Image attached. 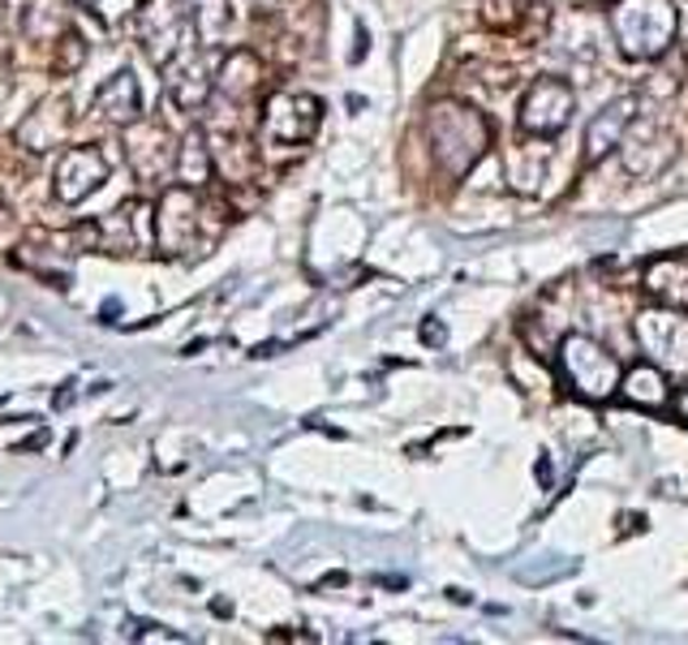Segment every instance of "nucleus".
<instances>
[{
    "mask_svg": "<svg viewBox=\"0 0 688 645\" xmlns=\"http://www.w3.org/2000/svg\"><path fill=\"white\" fill-rule=\"evenodd\" d=\"M430 147L448 177H465L491 147V126L469 103H435L430 108Z\"/></svg>",
    "mask_w": 688,
    "mask_h": 645,
    "instance_id": "1",
    "label": "nucleus"
},
{
    "mask_svg": "<svg viewBox=\"0 0 688 645\" xmlns=\"http://www.w3.org/2000/svg\"><path fill=\"white\" fill-rule=\"evenodd\" d=\"M676 4L671 0H616L611 31L628 61H655L676 39Z\"/></svg>",
    "mask_w": 688,
    "mask_h": 645,
    "instance_id": "2",
    "label": "nucleus"
},
{
    "mask_svg": "<svg viewBox=\"0 0 688 645\" xmlns=\"http://www.w3.org/2000/svg\"><path fill=\"white\" fill-rule=\"evenodd\" d=\"M559 375H564V384L572 387L581 400H590V405L611 400L620 391V379H624L616 354H607L598 340L581 336V331L559 340Z\"/></svg>",
    "mask_w": 688,
    "mask_h": 645,
    "instance_id": "3",
    "label": "nucleus"
},
{
    "mask_svg": "<svg viewBox=\"0 0 688 645\" xmlns=\"http://www.w3.org/2000/svg\"><path fill=\"white\" fill-rule=\"evenodd\" d=\"M637 340L658 370L688 375V315L671 310V306L646 310V315H637Z\"/></svg>",
    "mask_w": 688,
    "mask_h": 645,
    "instance_id": "4",
    "label": "nucleus"
},
{
    "mask_svg": "<svg viewBox=\"0 0 688 645\" xmlns=\"http://www.w3.org/2000/svg\"><path fill=\"white\" fill-rule=\"evenodd\" d=\"M572 112H577V96L568 82L559 78H538L521 99V129L529 138H556L572 126Z\"/></svg>",
    "mask_w": 688,
    "mask_h": 645,
    "instance_id": "5",
    "label": "nucleus"
},
{
    "mask_svg": "<svg viewBox=\"0 0 688 645\" xmlns=\"http://www.w3.org/2000/svg\"><path fill=\"white\" fill-rule=\"evenodd\" d=\"M138 34L147 43V52L164 64L172 61L186 43H195L190 31V13L177 9L172 0H151V4H138Z\"/></svg>",
    "mask_w": 688,
    "mask_h": 645,
    "instance_id": "6",
    "label": "nucleus"
},
{
    "mask_svg": "<svg viewBox=\"0 0 688 645\" xmlns=\"http://www.w3.org/2000/svg\"><path fill=\"white\" fill-rule=\"evenodd\" d=\"M315 129H319V99L315 96L280 91V96L267 99V108H262V133L271 142L293 147V142H306Z\"/></svg>",
    "mask_w": 688,
    "mask_h": 645,
    "instance_id": "7",
    "label": "nucleus"
},
{
    "mask_svg": "<svg viewBox=\"0 0 688 645\" xmlns=\"http://www.w3.org/2000/svg\"><path fill=\"white\" fill-rule=\"evenodd\" d=\"M637 121H641V99L637 96L611 99L602 112H594V121L586 126V163H602L611 151H620V142Z\"/></svg>",
    "mask_w": 688,
    "mask_h": 645,
    "instance_id": "8",
    "label": "nucleus"
},
{
    "mask_svg": "<svg viewBox=\"0 0 688 645\" xmlns=\"http://www.w3.org/2000/svg\"><path fill=\"white\" fill-rule=\"evenodd\" d=\"M108 181V160L99 156L96 147H69L66 156L57 160V198L61 202H82L91 190H99Z\"/></svg>",
    "mask_w": 688,
    "mask_h": 645,
    "instance_id": "9",
    "label": "nucleus"
},
{
    "mask_svg": "<svg viewBox=\"0 0 688 645\" xmlns=\"http://www.w3.org/2000/svg\"><path fill=\"white\" fill-rule=\"evenodd\" d=\"M198 228V198L195 186H172V190L160 198V216H156V232L164 241L168 255H181L190 250Z\"/></svg>",
    "mask_w": 688,
    "mask_h": 645,
    "instance_id": "10",
    "label": "nucleus"
},
{
    "mask_svg": "<svg viewBox=\"0 0 688 645\" xmlns=\"http://www.w3.org/2000/svg\"><path fill=\"white\" fill-rule=\"evenodd\" d=\"M164 87L177 108H198L211 96V82H207V64L195 57V43H186L172 61H164Z\"/></svg>",
    "mask_w": 688,
    "mask_h": 645,
    "instance_id": "11",
    "label": "nucleus"
},
{
    "mask_svg": "<svg viewBox=\"0 0 688 645\" xmlns=\"http://www.w3.org/2000/svg\"><path fill=\"white\" fill-rule=\"evenodd\" d=\"M624 168L632 172V177H655L662 172L667 163L676 160V138L667 133V129H646V133H637V138H624Z\"/></svg>",
    "mask_w": 688,
    "mask_h": 645,
    "instance_id": "12",
    "label": "nucleus"
},
{
    "mask_svg": "<svg viewBox=\"0 0 688 645\" xmlns=\"http://www.w3.org/2000/svg\"><path fill=\"white\" fill-rule=\"evenodd\" d=\"M646 292L655 297L658 306L688 310V258H680V255L655 258V262L646 267Z\"/></svg>",
    "mask_w": 688,
    "mask_h": 645,
    "instance_id": "13",
    "label": "nucleus"
},
{
    "mask_svg": "<svg viewBox=\"0 0 688 645\" xmlns=\"http://www.w3.org/2000/svg\"><path fill=\"white\" fill-rule=\"evenodd\" d=\"M96 112L99 117H108V121H121V126H130L138 121V112H142V96H138V82H133V73H112L103 87L96 91Z\"/></svg>",
    "mask_w": 688,
    "mask_h": 645,
    "instance_id": "14",
    "label": "nucleus"
},
{
    "mask_svg": "<svg viewBox=\"0 0 688 645\" xmlns=\"http://www.w3.org/2000/svg\"><path fill=\"white\" fill-rule=\"evenodd\" d=\"M190 31L202 48H220L232 31L229 0H190Z\"/></svg>",
    "mask_w": 688,
    "mask_h": 645,
    "instance_id": "15",
    "label": "nucleus"
},
{
    "mask_svg": "<svg viewBox=\"0 0 688 645\" xmlns=\"http://www.w3.org/2000/svg\"><path fill=\"white\" fill-rule=\"evenodd\" d=\"M620 391H624V400L637 405V409H662V405L671 400L667 379H662L658 366H632V370L620 379Z\"/></svg>",
    "mask_w": 688,
    "mask_h": 645,
    "instance_id": "16",
    "label": "nucleus"
},
{
    "mask_svg": "<svg viewBox=\"0 0 688 645\" xmlns=\"http://www.w3.org/2000/svg\"><path fill=\"white\" fill-rule=\"evenodd\" d=\"M177 177L186 181V186H207L211 177H216V156H211V147H207V133L195 129L186 142H181V156H177Z\"/></svg>",
    "mask_w": 688,
    "mask_h": 645,
    "instance_id": "17",
    "label": "nucleus"
},
{
    "mask_svg": "<svg viewBox=\"0 0 688 645\" xmlns=\"http://www.w3.org/2000/svg\"><path fill=\"white\" fill-rule=\"evenodd\" d=\"M220 78H225V91H229L232 99H250L255 91H259V78H262V69H259V57L255 52H232L229 61H225V69H220Z\"/></svg>",
    "mask_w": 688,
    "mask_h": 645,
    "instance_id": "18",
    "label": "nucleus"
},
{
    "mask_svg": "<svg viewBox=\"0 0 688 645\" xmlns=\"http://www.w3.org/2000/svg\"><path fill=\"white\" fill-rule=\"evenodd\" d=\"M577 573V559H568V555H542L538 564H521L517 568V580L525 585H547V580H564Z\"/></svg>",
    "mask_w": 688,
    "mask_h": 645,
    "instance_id": "19",
    "label": "nucleus"
},
{
    "mask_svg": "<svg viewBox=\"0 0 688 645\" xmlns=\"http://www.w3.org/2000/svg\"><path fill=\"white\" fill-rule=\"evenodd\" d=\"M82 57H87V43L69 31L66 39L57 43V73H73V69L82 64Z\"/></svg>",
    "mask_w": 688,
    "mask_h": 645,
    "instance_id": "20",
    "label": "nucleus"
},
{
    "mask_svg": "<svg viewBox=\"0 0 688 645\" xmlns=\"http://www.w3.org/2000/svg\"><path fill=\"white\" fill-rule=\"evenodd\" d=\"M82 4H91L99 18H121V13H138L142 0H82Z\"/></svg>",
    "mask_w": 688,
    "mask_h": 645,
    "instance_id": "21",
    "label": "nucleus"
},
{
    "mask_svg": "<svg viewBox=\"0 0 688 645\" xmlns=\"http://www.w3.org/2000/svg\"><path fill=\"white\" fill-rule=\"evenodd\" d=\"M443 340H448V327H443V322H439V319L422 322V345H435V349H439Z\"/></svg>",
    "mask_w": 688,
    "mask_h": 645,
    "instance_id": "22",
    "label": "nucleus"
},
{
    "mask_svg": "<svg viewBox=\"0 0 688 645\" xmlns=\"http://www.w3.org/2000/svg\"><path fill=\"white\" fill-rule=\"evenodd\" d=\"M667 405H671V409H676V418L688 426V387H680V391H676V400H667Z\"/></svg>",
    "mask_w": 688,
    "mask_h": 645,
    "instance_id": "23",
    "label": "nucleus"
},
{
    "mask_svg": "<svg viewBox=\"0 0 688 645\" xmlns=\"http://www.w3.org/2000/svg\"><path fill=\"white\" fill-rule=\"evenodd\" d=\"M0 18H4V0H0Z\"/></svg>",
    "mask_w": 688,
    "mask_h": 645,
    "instance_id": "24",
    "label": "nucleus"
}]
</instances>
